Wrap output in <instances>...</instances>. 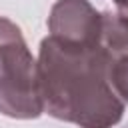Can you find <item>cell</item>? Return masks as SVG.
<instances>
[{
  "mask_svg": "<svg viewBox=\"0 0 128 128\" xmlns=\"http://www.w3.org/2000/svg\"><path fill=\"white\" fill-rule=\"evenodd\" d=\"M114 4H116V14L128 22V0H114Z\"/></svg>",
  "mask_w": 128,
  "mask_h": 128,
  "instance_id": "5",
  "label": "cell"
},
{
  "mask_svg": "<svg viewBox=\"0 0 128 128\" xmlns=\"http://www.w3.org/2000/svg\"><path fill=\"white\" fill-rule=\"evenodd\" d=\"M110 84L114 88V92L122 98V102H128V54L110 58Z\"/></svg>",
  "mask_w": 128,
  "mask_h": 128,
  "instance_id": "4",
  "label": "cell"
},
{
  "mask_svg": "<svg viewBox=\"0 0 128 128\" xmlns=\"http://www.w3.org/2000/svg\"><path fill=\"white\" fill-rule=\"evenodd\" d=\"M50 36L82 46H102V14L88 0H58L48 16Z\"/></svg>",
  "mask_w": 128,
  "mask_h": 128,
  "instance_id": "3",
  "label": "cell"
},
{
  "mask_svg": "<svg viewBox=\"0 0 128 128\" xmlns=\"http://www.w3.org/2000/svg\"><path fill=\"white\" fill-rule=\"evenodd\" d=\"M110 56L102 46H82L48 36L38 54V88L44 112L80 128H112L124 102L110 84Z\"/></svg>",
  "mask_w": 128,
  "mask_h": 128,
  "instance_id": "1",
  "label": "cell"
},
{
  "mask_svg": "<svg viewBox=\"0 0 128 128\" xmlns=\"http://www.w3.org/2000/svg\"><path fill=\"white\" fill-rule=\"evenodd\" d=\"M0 112L10 118H38L44 112L38 62L20 28L4 16H0Z\"/></svg>",
  "mask_w": 128,
  "mask_h": 128,
  "instance_id": "2",
  "label": "cell"
}]
</instances>
